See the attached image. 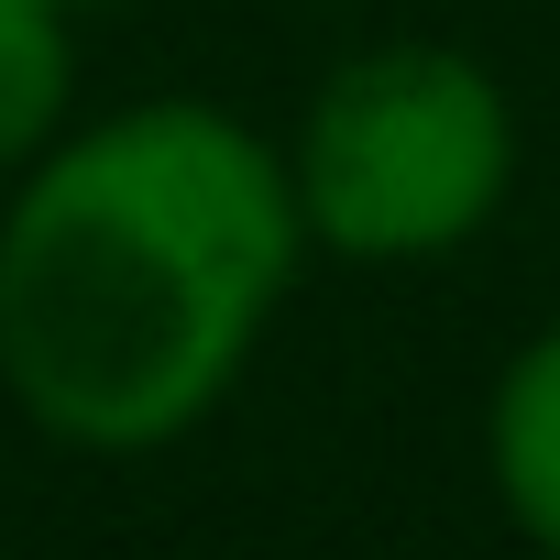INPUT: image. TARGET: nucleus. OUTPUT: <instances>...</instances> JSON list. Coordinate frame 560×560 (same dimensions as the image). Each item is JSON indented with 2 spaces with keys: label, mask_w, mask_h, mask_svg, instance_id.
<instances>
[{
  "label": "nucleus",
  "mask_w": 560,
  "mask_h": 560,
  "mask_svg": "<svg viewBox=\"0 0 560 560\" xmlns=\"http://www.w3.org/2000/svg\"><path fill=\"white\" fill-rule=\"evenodd\" d=\"M56 12H89V0H56Z\"/></svg>",
  "instance_id": "39448f33"
},
{
  "label": "nucleus",
  "mask_w": 560,
  "mask_h": 560,
  "mask_svg": "<svg viewBox=\"0 0 560 560\" xmlns=\"http://www.w3.org/2000/svg\"><path fill=\"white\" fill-rule=\"evenodd\" d=\"M483 472H494L505 527L538 560H560V319L505 352V374L483 396Z\"/></svg>",
  "instance_id": "7ed1b4c3"
},
{
  "label": "nucleus",
  "mask_w": 560,
  "mask_h": 560,
  "mask_svg": "<svg viewBox=\"0 0 560 560\" xmlns=\"http://www.w3.org/2000/svg\"><path fill=\"white\" fill-rule=\"evenodd\" d=\"M78 12H56V0H0V176L34 165L67 110H78V45H67Z\"/></svg>",
  "instance_id": "20e7f679"
},
{
  "label": "nucleus",
  "mask_w": 560,
  "mask_h": 560,
  "mask_svg": "<svg viewBox=\"0 0 560 560\" xmlns=\"http://www.w3.org/2000/svg\"><path fill=\"white\" fill-rule=\"evenodd\" d=\"M275 154H287L308 253L451 264L516 198V100L483 56L396 34V45L341 56Z\"/></svg>",
  "instance_id": "f03ea898"
},
{
  "label": "nucleus",
  "mask_w": 560,
  "mask_h": 560,
  "mask_svg": "<svg viewBox=\"0 0 560 560\" xmlns=\"http://www.w3.org/2000/svg\"><path fill=\"white\" fill-rule=\"evenodd\" d=\"M298 264L287 154L242 110L67 121L0 198V396L56 451L154 462L231 407Z\"/></svg>",
  "instance_id": "f257e3e1"
}]
</instances>
